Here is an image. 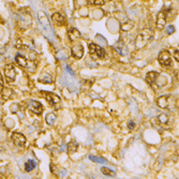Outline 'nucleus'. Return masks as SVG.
<instances>
[{"instance_id": "1", "label": "nucleus", "mask_w": 179, "mask_h": 179, "mask_svg": "<svg viewBox=\"0 0 179 179\" xmlns=\"http://www.w3.org/2000/svg\"><path fill=\"white\" fill-rule=\"evenodd\" d=\"M38 18H39V24L41 26L42 31L44 32L46 38H49V40L53 39V37H54V30H53L52 26H50L49 18H47V16L45 15L44 12L42 11L39 12L38 13Z\"/></svg>"}, {"instance_id": "2", "label": "nucleus", "mask_w": 179, "mask_h": 179, "mask_svg": "<svg viewBox=\"0 0 179 179\" xmlns=\"http://www.w3.org/2000/svg\"><path fill=\"white\" fill-rule=\"evenodd\" d=\"M152 34L153 32L151 31L150 29H145L143 30L142 32H140L135 41L136 47H137V49H142V47L145 46L148 42H150L151 40H152Z\"/></svg>"}, {"instance_id": "3", "label": "nucleus", "mask_w": 179, "mask_h": 179, "mask_svg": "<svg viewBox=\"0 0 179 179\" xmlns=\"http://www.w3.org/2000/svg\"><path fill=\"white\" fill-rule=\"evenodd\" d=\"M88 47H89L90 55H91L92 57L100 58V59H102V58L105 57V52L102 47L98 46V45H95V44H92V43H90L88 45Z\"/></svg>"}, {"instance_id": "4", "label": "nucleus", "mask_w": 179, "mask_h": 179, "mask_svg": "<svg viewBox=\"0 0 179 179\" xmlns=\"http://www.w3.org/2000/svg\"><path fill=\"white\" fill-rule=\"evenodd\" d=\"M42 95H43V97L46 99L50 104L53 105V106H55V105L59 104L60 102H61V100H60V98L58 97L57 95H55V93L53 92H46V91H42Z\"/></svg>"}, {"instance_id": "5", "label": "nucleus", "mask_w": 179, "mask_h": 179, "mask_svg": "<svg viewBox=\"0 0 179 179\" xmlns=\"http://www.w3.org/2000/svg\"><path fill=\"white\" fill-rule=\"evenodd\" d=\"M159 62L164 67H168L172 64V59H171V55L166 50H162L159 55Z\"/></svg>"}, {"instance_id": "6", "label": "nucleus", "mask_w": 179, "mask_h": 179, "mask_svg": "<svg viewBox=\"0 0 179 179\" xmlns=\"http://www.w3.org/2000/svg\"><path fill=\"white\" fill-rule=\"evenodd\" d=\"M28 107L31 112H33L34 114H37V115L42 114V112H43V106H42V104L40 102H38V101H34V100L29 101Z\"/></svg>"}, {"instance_id": "7", "label": "nucleus", "mask_w": 179, "mask_h": 179, "mask_svg": "<svg viewBox=\"0 0 179 179\" xmlns=\"http://www.w3.org/2000/svg\"><path fill=\"white\" fill-rule=\"evenodd\" d=\"M12 140H13L14 144L18 147H23L26 144V137L21 133H13L12 134Z\"/></svg>"}, {"instance_id": "8", "label": "nucleus", "mask_w": 179, "mask_h": 179, "mask_svg": "<svg viewBox=\"0 0 179 179\" xmlns=\"http://www.w3.org/2000/svg\"><path fill=\"white\" fill-rule=\"evenodd\" d=\"M4 73H6V77L8 79L9 82L14 80L15 75H16V72H15V67L13 64H8L6 67V70H4Z\"/></svg>"}, {"instance_id": "9", "label": "nucleus", "mask_w": 179, "mask_h": 179, "mask_svg": "<svg viewBox=\"0 0 179 179\" xmlns=\"http://www.w3.org/2000/svg\"><path fill=\"white\" fill-rule=\"evenodd\" d=\"M72 55L74 56L76 59H80L84 55V47L79 44H76L72 47Z\"/></svg>"}, {"instance_id": "10", "label": "nucleus", "mask_w": 179, "mask_h": 179, "mask_svg": "<svg viewBox=\"0 0 179 179\" xmlns=\"http://www.w3.org/2000/svg\"><path fill=\"white\" fill-rule=\"evenodd\" d=\"M166 24V18H165V12L162 11L158 14V19H157V27L159 29H163V27Z\"/></svg>"}, {"instance_id": "11", "label": "nucleus", "mask_w": 179, "mask_h": 179, "mask_svg": "<svg viewBox=\"0 0 179 179\" xmlns=\"http://www.w3.org/2000/svg\"><path fill=\"white\" fill-rule=\"evenodd\" d=\"M15 61H16L17 64H18L23 68H29L28 60H27L25 57H23L22 55H17V56L15 57Z\"/></svg>"}, {"instance_id": "12", "label": "nucleus", "mask_w": 179, "mask_h": 179, "mask_svg": "<svg viewBox=\"0 0 179 179\" xmlns=\"http://www.w3.org/2000/svg\"><path fill=\"white\" fill-rule=\"evenodd\" d=\"M53 21H54L56 24L58 25V26H61V25H64V17L62 16L61 14H59V13H55V14H53Z\"/></svg>"}, {"instance_id": "13", "label": "nucleus", "mask_w": 179, "mask_h": 179, "mask_svg": "<svg viewBox=\"0 0 179 179\" xmlns=\"http://www.w3.org/2000/svg\"><path fill=\"white\" fill-rule=\"evenodd\" d=\"M37 167V162L34 160H28L26 162V164H25V170H26V172H31L32 170H34V168Z\"/></svg>"}, {"instance_id": "14", "label": "nucleus", "mask_w": 179, "mask_h": 179, "mask_svg": "<svg viewBox=\"0 0 179 179\" xmlns=\"http://www.w3.org/2000/svg\"><path fill=\"white\" fill-rule=\"evenodd\" d=\"M157 76H158V73L157 72H153V71L148 72L147 75H146V80H147L148 84H153V83H155V80H156V79H157Z\"/></svg>"}, {"instance_id": "15", "label": "nucleus", "mask_w": 179, "mask_h": 179, "mask_svg": "<svg viewBox=\"0 0 179 179\" xmlns=\"http://www.w3.org/2000/svg\"><path fill=\"white\" fill-rule=\"evenodd\" d=\"M69 37H70V40H71V41H75V40L79 39L80 33H79V31L77 29L73 28V29H71L69 31Z\"/></svg>"}, {"instance_id": "16", "label": "nucleus", "mask_w": 179, "mask_h": 179, "mask_svg": "<svg viewBox=\"0 0 179 179\" xmlns=\"http://www.w3.org/2000/svg\"><path fill=\"white\" fill-rule=\"evenodd\" d=\"M167 99H168V95H163V97H161L160 99H158V105L161 108L167 107V104H168Z\"/></svg>"}, {"instance_id": "17", "label": "nucleus", "mask_w": 179, "mask_h": 179, "mask_svg": "<svg viewBox=\"0 0 179 179\" xmlns=\"http://www.w3.org/2000/svg\"><path fill=\"white\" fill-rule=\"evenodd\" d=\"M115 49L117 50V52L119 53L120 55H125V54H127V49L125 47V45H123L122 42H119V43L116 45Z\"/></svg>"}, {"instance_id": "18", "label": "nucleus", "mask_w": 179, "mask_h": 179, "mask_svg": "<svg viewBox=\"0 0 179 179\" xmlns=\"http://www.w3.org/2000/svg\"><path fill=\"white\" fill-rule=\"evenodd\" d=\"M55 121H56V115H55V114L50 113V114H49V115L46 116V122H47V125H53Z\"/></svg>"}, {"instance_id": "19", "label": "nucleus", "mask_w": 179, "mask_h": 179, "mask_svg": "<svg viewBox=\"0 0 179 179\" xmlns=\"http://www.w3.org/2000/svg\"><path fill=\"white\" fill-rule=\"evenodd\" d=\"M68 149H69L70 152H75V151L79 149V144L76 142H71L68 145Z\"/></svg>"}, {"instance_id": "20", "label": "nucleus", "mask_w": 179, "mask_h": 179, "mask_svg": "<svg viewBox=\"0 0 179 179\" xmlns=\"http://www.w3.org/2000/svg\"><path fill=\"white\" fill-rule=\"evenodd\" d=\"M101 172L104 174V175H106V176H110V177H114V176H115L114 171L110 170V168H107V167H102V168H101Z\"/></svg>"}, {"instance_id": "21", "label": "nucleus", "mask_w": 179, "mask_h": 179, "mask_svg": "<svg viewBox=\"0 0 179 179\" xmlns=\"http://www.w3.org/2000/svg\"><path fill=\"white\" fill-rule=\"evenodd\" d=\"M89 159L95 163H106V160L100 157H95V156H89Z\"/></svg>"}, {"instance_id": "22", "label": "nucleus", "mask_w": 179, "mask_h": 179, "mask_svg": "<svg viewBox=\"0 0 179 179\" xmlns=\"http://www.w3.org/2000/svg\"><path fill=\"white\" fill-rule=\"evenodd\" d=\"M57 58L59 60H65V59H67V54H65L64 50H59V52L57 53Z\"/></svg>"}, {"instance_id": "23", "label": "nucleus", "mask_w": 179, "mask_h": 179, "mask_svg": "<svg viewBox=\"0 0 179 179\" xmlns=\"http://www.w3.org/2000/svg\"><path fill=\"white\" fill-rule=\"evenodd\" d=\"M89 3L92 6H102L104 4V0H90Z\"/></svg>"}, {"instance_id": "24", "label": "nucleus", "mask_w": 179, "mask_h": 179, "mask_svg": "<svg viewBox=\"0 0 179 179\" xmlns=\"http://www.w3.org/2000/svg\"><path fill=\"white\" fill-rule=\"evenodd\" d=\"M159 120H160L161 122L165 123V122H167V121H168V118L166 117L165 115H160V116H159Z\"/></svg>"}, {"instance_id": "25", "label": "nucleus", "mask_w": 179, "mask_h": 179, "mask_svg": "<svg viewBox=\"0 0 179 179\" xmlns=\"http://www.w3.org/2000/svg\"><path fill=\"white\" fill-rule=\"evenodd\" d=\"M121 28H122V30H130L132 28V24H131V23H129V24H127V25L123 24Z\"/></svg>"}, {"instance_id": "26", "label": "nucleus", "mask_w": 179, "mask_h": 179, "mask_svg": "<svg viewBox=\"0 0 179 179\" xmlns=\"http://www.w3.org/2000/svg\"><path fill=\"white\" fill-rule=\"evenodd\" d=\"M174 31H175V28H174V26H168L167 29H166V32H167L168 34L174 33Z\"/></svg>"}, {"instance_id": "27", "label": "nucleus", "mask_w": 179, "mask_h": 179, "mask_svg": "<svg viewBox=\"0 0 179 179\" xmlns=\"http://www.w3.org/2000/svg\"><path fill=\"white\" fill-rule=\"evenodd\" d=\"M128 127H129L130 130H133V129H134V127H135V123L133 122V121H130L129 125H128Z\"/></svg>"}, {"instance_id": "28", "label": "nucleus", "mask_w": 179, "mask_h": 179, "mask_svg": "<svg viewBox=\"0 0 179 179\" xmlns=\"http://www.w3.org/2000/svg\"><path fill=\"white\" fill-rule=\"evenodd\" d=\"M67 73H68V74H70V75H72V76H74V72L70 69V67H67Z\"/></svg>"}, {"instance_id": "29", "label": "nucleus", "mask_w": 179, "mask_h": 179, "mask_svg": "<svg viewBox=\"0 0 179 179\" xmlns=\"http://www.w3.org/2000/svg\"><path fill=\"white\" fill-rule=\"evenodd\" d=\"M2 87H3V79H2V76L1 74H0V91H1Z\"/></svg>"}, {"instance_id": "30", "label": "nucleus", "mask_w": 179, "mask_h": 179, "mask_svg": "<svg viewBox=\"0 0 179 179\" xmlns=\"http://www.w3.org/2000/svg\"><path fill=\"white\" fill-rule=\"evenodd\" d=\"M175 58L177 59V61H178V59H179V57H178V50H176V52H175Z\"/></svg>"}]
</instances>
